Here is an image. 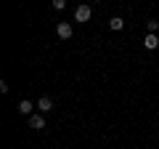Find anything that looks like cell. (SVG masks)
I'll use <instances>...</instances> for the list:
<instances>
[{
    "label": "cell",
    "instance_id": "cell-1",
    "mask_svg": "<svg viewBox=\"0 0 159 149\" xmlns=\"http://www.w3.org/2000/svg\"><path fill=\"white\" fill-rule=\"evenodd\" d=\"M90 6H77L74 8V22H80V24H85L88 19H90Z\"/></svg>",
    "mask_w": 159,
    "mask_h": 149
},
{
    "label": "cell",
    "instance_id": "cell-2",
    "mask_svg": "<svg viewBox=\"0 0 159 149\" xmlns=\"http://www.w3.org/2000/svg\"><path fill=\"white\" fill-rule=\"evenodd\" d=\"M56 35L61 37V40H69V37H72V24L69 22H58L56 24Z\"/></svg>",
    "mask_w": 159,
    "mask_h": 149
},
{
    "label": "cell",
    "instance_id": "cell-3",
    "mask_svg": "<svg viewBox=\"0 0 159 149\" xmlns=\"http://www.w3.org/2000/svg\"><path fill=\"white\" fill-rule=\"evenodd\" d=\"M29 128L43 131V128H45V117H43V115H32V117H29Z\"/></svg>",
    "mask_w": 159,
    "mask_h": 149
},
{
    "label": "cell",
    "instance_id": "cell-4",
    "mask_svg": "<svg viewBox=\"0 0 159 149\" xmlns=\"http://www.w3.org/2000/svg\"><path fill=\"white\" fill-rule=\"evenodd\" d=\"M143 48H148V51L159 48V37L157 35H146V37H143Z\"/></svg>",
    "mask_w": 159,
    "mask_h": 149
},
{
    "label": "cell",
    "instance_id": "cell-5",
    "mask_svg": "<svg viewBox=\"0 0 159 149\" xmlns=\"http://www.w3.org/2000/svg\"><path fill=\"white\" fill-rule=\"evenodd\" d=\"M37 109H40V112H51V109H53V99L51 96H43L37 101Z\"/></svg>",
    "mask_w": 159,
    "mask_h": 149
},
{
    "label": "cell",
    "instance_id": "cell-6",
    "mask_svg": "<svg viewBox=\"0 0 159 149\" xmlns=\"http://www.w3.org/2000/svg\"><path fill=\"white\" fill-rule=\"evenodd\" d=\"M32 109H34V104L29 101V99H24V101L19 104V112H21V115H29V117H32Z\"/></svg>",
    "mask_w": 159,
    "mask_h": 149
},
{
    "label": "cell",
    "instance_id": "cell-7",
    "mask_svg": "<svg viewBox=\"0 0 159 149\" xmlns=\"http://www.w3.org/2000/svg\"><path fill=\"white\" fill-rule=\"evenodd\" d=\"M109 27H111L114 32H117V29H122V27H125V22H122V16H111V19H109Z\"/></svg>",
    "mask_w": 159,
    "mask_h": 149
},
{
    "label": "cell",
    "instance_id": "cell-8",
    "mask_svg": "<svg viewBox=\"0 0 159 149\" xmlns=\"http://www.w3.org/2000/svg\"><path fill=\"white\" fill-rule=\"evenodd\" d=\"M146 27H148V35H157V29H159V22H157V19H148V22H146Z\"/></svg>",
    "mask_w": 159,
    "mask_h": 149
},
{
    "label": "cell",
    "instance_id": "cell-9",
    "mask_svg": "<svg viewBox=\"0 0 159 149\" xmlns=\"http://www.w3.org/2000/svg\"><path fill=\"white\" fill-rule=\"evenodd\" d=\"M51 6L56 8V11H64V8H66V0H53Z\"/></svg>",
    "mask_w": 159,
    "mask_h": 149
}]
</instances>
